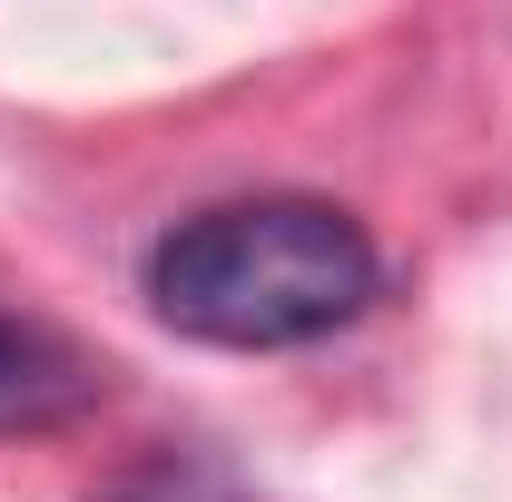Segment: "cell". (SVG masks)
<instances>
[{
	"mask_svg": "<svg viewBox=\"0 0 512 502\" xmlns=\"http://www.w3.org/2000/svg\"><path fill=\"white\" fill-rule=\"evenodd\" d=\"M384 256L335 197H227L148 247V306L188 345L296 355L375 306Z\"/></svg>",
	"mask_w": 512,
	"mask_h": 502,
	"instance_id": "6da1fadb",
	"label": "cell"
},
{
	"mask_svg": "<svg viewBox=\"0 0 512 502\" xmlns=\"http://www.w3.org/2000/svg\"><path fill=\"white\" fill-rule=\"evenodd\" d=\"M89 404H99V365L50 325L0 315V434H60Z\"/></svg>",
	"mask_w": 512,
	"mask_h": 502,
	"instance_id": "7a4b0ae2",
	"label": "cell"
},
{
	"mask_svg": "<svg viewBox=\"0 0 512 502\" xmlns=\"http://www.w3.org/2000/svg\"><path fill=\"white\" fill-rule=\"evenodd\" d=\"M89 502H247V483L227 463H207V453H148V463L109 473Z\"/></svg>",
	"mask_w": 512,
	"mask_h": 502,
	"instance_id": "3957f363",
	"label": "cell"
}]
</instances>
